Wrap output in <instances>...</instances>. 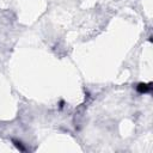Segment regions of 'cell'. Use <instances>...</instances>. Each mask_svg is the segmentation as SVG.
<instances>
[{"label":"cell","mask_w":153,"mask_h":153,"mask_svg":"<svg viewBox=\"0 0 153 153\" xmlns=\"http://www.w3.org/2000/svg\"><path fill=\"white\" fill-rule=\"evenodd\" d=\"M136 91L139 93H148L152 91V84H145V82H140L136 86Z\"/></svg>","instance_id":"cell-1"},{"label":"cell","mask_w":153,"mask_h":153,"mask_svg":"<svg viewBox=\"0 0 153 153\" xmlns=\"http://www.w3.org/2000/svg\"><path fill=\"white\" fill-rule=\"evenodd\" d=\"M14 142V145L20 149V151H24V147H22V145H20V142H17V141H13Z\"/></svg>","instance_id":"cell-2"}]
</instances>
